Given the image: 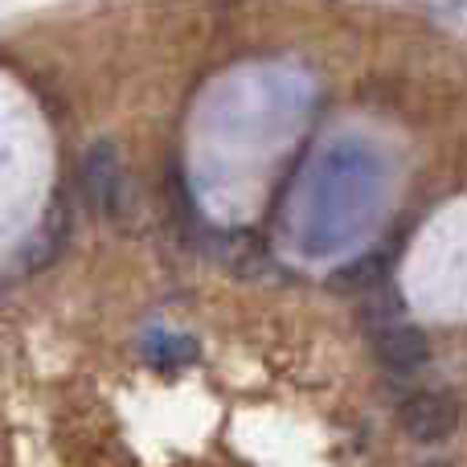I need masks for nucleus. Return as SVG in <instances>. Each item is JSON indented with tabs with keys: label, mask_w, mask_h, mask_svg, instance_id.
<instances>
[{
	"label": "nucleus",
	"mask_w": 467,
	"mask_h": 467,
	"mask_svg": "<svg viewBox=\"0 0 467 467\" xmlns=\"http://www.w3.org/2000/svg\"><path fill=\"white\" fill-rule=\"evenodd\" d=\"M373 353H378V361L386 365L389 373L406 378V373H419L422 365L431 361V340H427V332L414 328V324L386 320L373 332Z\"/></svg>",
	"instance_id": "f03ea898"
},
{
	"label": "nucleus",
	"mask_w": 467,
	"mask_h": 467,
	"mask_svg": "<svg viewBox=\"0 0 467 467\" xmlns=\"http://www.w3.org/2000/svg\"><path fill=\"white\" fill-rule=\"evenodd\" d=\"M422 467H447V463H422Z\"/></svg>",
	"instance_id": "20e7f679"
},
{
	"label": "nucleus",
	"mask_w": 467,
	"mask_h": 467,
	"mask_svg": "<svg viewBox=\"0 0 467 467\" xmlns=\"http://www.w3.org/2000/svg\"><path fill=\"white\" fill-rule=\"evenodd\" d=\"M82 189H87L90 205L99 213H119V197H123V169L119 156L111 144H95L82 161Z\"/></svg>",
	"instance_id": "7ed1b4c3"
},
{
	"label": "nucleus",
	"mask_w": 467,
	"mask_h": 467,
	"mask_svg": "<svg viewBox=\"0 0 467 467\" xmlns=\"http://www.w3.org/2000/svg\"><path fill=\"white\" fill-rule=\"evenodd\" d=\"M398 427L414 439V443H443L460 427V402L439 389H419L398 406Z\"/></svg>",
	"instance_id": "f257e3e1"
}]
</instances>
